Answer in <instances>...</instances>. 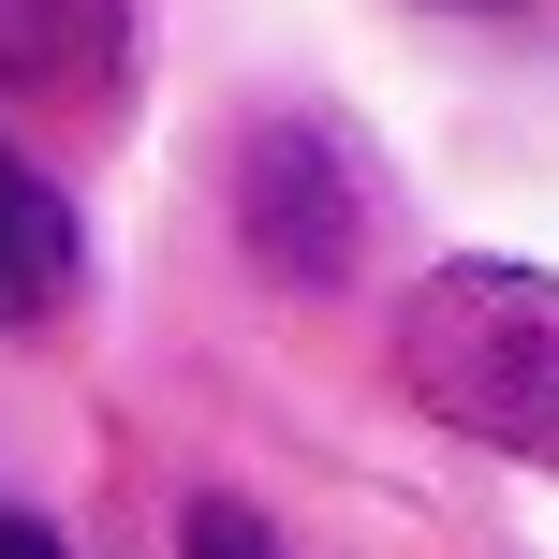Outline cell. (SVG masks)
<instances>
[{"instance_id":"obj_1","label":"cell","mask_w":559,"mask_h":559,"mask_svg":"<svg viewBox=\"0 0 559 559\" xmlns=\"http://www.w3.org/2000/svg\"><path fill=\"white\" fill-rule=\"evenodd\" d=\"M397 368L442 427L559 472V280L545 265H427L397 309Z\"/></svg>"},{"instance_id":"obj_2","label":"cell","mask_w":559,"mask_h":559,"mask_svg":"<svg viewBox=\"0 0 559 559\" xmlns=\"http://www.w3.org/2000/svg\"><path fill=\"white\" fill-rule=\"evenodd\" d=\"M236 236L280 265V280H338L368 251V192L354 163H338V133H309V118H265L251 163H236Z\"/></svg>"},{"instance_id":"obj_3","label":"cell","mask_w":559,"mask_h":559,"mask_svg":"<svg viewBox=\"0 0 559 559\" xmlns=\"http://www.w3.org/2000/svg\"><path fill=\"white\" fill-rule=\"evenodd\" d=\"M133 0H0V88H104Z\"/></svg>"},{"instance_id":"obj_4","label":"cell","mask_w":559,"mask_h":559,"mask_svg":"<svg viewBox=\"0 0 559 559\" xmlns=\"http://www.w3.org/2000/svg\"><path fill=\"white\" fill-rule=\"evenodd\" d=\"M59 295H74V206L0 147V324H45Z\"/></svg>"},{"instance_id":"obj_5","label":"cell","mask_w":559,"mask_h":559,"mask_svg":"<svg viewBox=\"0 0 559 559\" xmlns=\"http://www.w3.org/2000/svg\"><path fill=\"white\" fill-rule=\"evenodd\" d=\"M177 559H280V545H265V515H236V501H206V515H192V545H177Z\"/></svg>"},{"instance_id":"obj_6","label":"cell","mask_w":559,"mask_h":559,"mask_svg":"<svg viewBox=\"0 0 559 559\" xmlns=\"http://www.w3.org/2000/svg\"><path fill=\"white\" fill-rule=\"evenodd\" d=\"M0 559H74V545H59L45 515H0Z\"/></svg>"}]
</instances>
